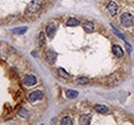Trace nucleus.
<instances>
[{"instance_id": "aec40b11", "label": "nucleus", "mask_w": 134, "mask_h": 125, "mask_svg": "<svg viewBox=\"0 0 134 125\" xmlns=\"http://www.w3.org/2000/svg\"><path fill=\"white\" fill-rule=\"evenodd\" d=\"M28 111L26 109H24V108H21V109L19 110V116H21V117H23V118H26L27 116H28Z\"/></svg>"}, {"instance_id": "39448f33", "label": "nucleus", "mask_w": 134, "mask_h": 125, "mask_svg": "<svg viewBox=\"0 0 134 125\" xmlns=\"http://www.w3.org/2000/svg\"><path fill=\"white\" fill-rule=\"evenodd\" d=\"M57 60V53L55 50L53 49H49L47 52H46V61L49 63L50 65H54L55 62Z\"/></svg>"}, {"instance_id": "9b49d317", "label": "nucleus", "mask_w": 134, "mask_h": 125, "mask_svg": "<svg viewBox=\"0 0 134 125\" xmlns=\"http://www.w3.org/2000/svg\"><path fill=\"white\" fill-rule=\"evenodd\" d=\"M113 52L115 53V55L117 58H123L124 57V51L122 49V47L119 45H114L113 46Z\"/></svg>"}, {"instance_id": "423d86ee", "label": "nucleus", "mask_w": 134, "mask_h": 125, "mask_svg": "<svg viewBox=\"0 0 134 125\" xmlns=\"http://www.w3.org/2000/svg\"><path fill=\"white\" fill-rule=\"evenodd\" d=\"M23 83L26 86H33L37 83V79L33 75H27L23 79Z\"/></svg>"}, {"instance_id": "7ed1b4c3", "label": "nucleus", "mask_w": 134, "mask_h": 125, "mask_svg": "<svg viewBox=\"0 0 134 125\" xmlns=\"http://www.w3.org/2000/svg\"><path fill=\"white\" fill-rule=\"evenodd\" d=\"M56 31H57V23L54 22V21H52V22H50L47 25V27H46V33H47L48 37L50 39H52V38H54V36L56 34Z\"/></svg>"}, {"instance_id": "ddd939ff", "label": "nucleus", "mask_w": 134, "mask_h": 125, "mask_svg": "<svg viewBox=\"0 0 134 125\" xmlns=\"http://www.w3.org/2000/svg\"><path fill=\"white\" fill-rule=\"evenodd\" d=\"M66 25L69 27H75V26H79L80 25V21L75 17H70L66 21Z\"/></svg>"}, {"instance_id": "20e7f679", "label": "nucleus", "mask_w": 134, "mask_h": 125, "mask_svg": "<svg viewBox=\"0 0 134 125\" xmlns=\"http://www.w3.org/2000/svg\"><path fill=\"white\" fill-rule=\"evenodd\" d=\"M42 97H43V92L41 90H35L28 95V101L30 103H35L36 101H39Z\"/></svg>"}, {"instance_id": "4468645a", "label": "nucleus", "mask_w": 134, "mask_h": 125, "mask_svg": "<svg viewBox=\"0 0 134 125\" xmlns=\"http://www.w3.org/2000/svg\"><path fill=\"white\" fill-rule=\"evenodd\" d=\"M94 110H95L96 112L100 113V114H104V113H106V112L108 111V108H107L106 106H104V105H96V106L94 107Z\"/></svg>"}, {"instance_id": "0eeeda50", "label": "nucleus", "mask_w": 134, "mask_h": 125, "mask_svg": "<svg viewBox=\"0 0 134 125\" xmlns=\"http://www.w3.org/2000/svg\"><path fill=\"white\" fill-rule=\"evenodd\" d=\"M107 10L111 16H116L118 10H119V6H118V4L115 1H110L108 3V5H107Z\"/></svg>"}, {"instance_id": "2eb2a0df", "label": "nucleus", "mask_w": 134, "mask_h": 125, "mask_svg": "<svg viewBox=\"0 0 134 125\" xmlns=\"http://www.w3.org/2000/svg\"><path fill=\"white\" fill-rule=\"evenodd\" d=\"M27 30H28V28L24 26V27H19V28L13 29V33L17 34V35H22V34H25L27 32Z\"/></svg>"}, {"instance_id": "dca6fc26", "label": "nucleus", "mask_w": 134, "mask_h": 125, "mask_svg": "<svg viewBox=\"0 0 134 125\" xmlns=\"http://www.w3.org/2000/svg\"><path fill=\"white\" fill-rule=\"evenodd\" d=\"M65 94H66V96L68 98H76L77 96H79V92L77 91H75V90H70V89H68L65 91Z\"/></svg>"}, {"instance_id": "f8f14e48", "label": "nucleus", "mask_w": 134, "mask_h": 125, "mask_svg": "<svg viewBox=\"0 0 134 125\" xmlns=\"http://www.w3.org/2000/svg\"><path fill=\"white\" fill-rule=\"evenodd\" d=\"M90 121H91V115L90 114H84L80 117V124H90Z\"/></svg>"}, {"instance_id": "4be33fe9", "label": "nucleus", "mask_w": 134, "mask_h": 125, "mask_svg": "<svg viewBox=\"0 0 134 125\" xmlns=\"http://www.w3.org/2000/svg\"><path fill=\"white\" fill-rule=\"evenodd\" d=\"M32 54H33V57H34V58H36V57H37V53H36L35 51H32Z\"/></svg>"}, {"instance_id": "1a4fd4ad", "label": "nucleus", "mask_w": 134, "mask_h": 125, "mask_svg": "<svg viewBox=\"0 0 134 125\" xmlns=\"http://www.w3.org/2000/svg\"><path fill=\"white\" fill-rule=\"evenodd\" d=\"M119 83H120V78H118L116 75H110L107 79L108 86H117Z\"/></svg>"}, {"instance_id": "f257e3e1", "label": "nucleus", "mask_w": 134, "mask_h": 125, "mask_svg": "<svg viewBox=\"0 0 134 125\" xmlns=\"http://www.w3.org/2000/svg\"><path fill=\"white\" fill-rule=\"evenodd\" d=\"M120 22H121V25L125 28H129V27H132L134 25V16L131 14H128V12H125L121 16L120 18Z\"/></svg>"}, {"instance_id": "f3484780", "label": "nucleus", "mask_w": 134, "mask_h": 125, "mask_svg": "<svg viewBox=\"0 0 134 125\" xmlns=\"http://www.w3.org/2000/svg\"><path fill=\"white\" fill-rule=\"evenodd\" d=\"M58 74H59L60 77H62V78H64V79H68L70 77V75L67 73L63 68H59V69H58Z\"/></svg>"}, {"instance_id": "412c9836", "label": "nucleus", "mask_w": 134, "mask_h": 125, "mask_svg": "<svg viewBox=\"0 0 134 125\" xmlns=\"http://www.w3.org/2000/svg\"><path fill=\"white\" fill-rule=\"evenodd\" d=\"M126 48H127V51H128L129 53H131V52H132V47L130 46L128 43H126Z\"/></svg>"}, {"instance_id": "a211bd4d", "label": "nucleus", "mask_w": 134, "mask_h": 125, "mask_svg": "<svg viewBox=\"0 0 134 125\" xmlns=\"http://www.w3.org/2000/svg\"><path fill=\"white\" fill-rule=\"evenodd\" d=\"M76 83L80 85H86L89 83V79L86 77H79V78H76Z\"/></svg>"}, {"instance_id": "6e6552de", "label": "nucleus", "mask_w": 134, "mask_h": 125, "mask_svg": "<svg viewBox=\"0 0 134 125\" xmlns=\"http://www.w3.org/2000/svg\"><path fill=\"white\" fill-rule=\"evenodd\" d=\"M83 28H84V30L87 33H92V32H94V30H95L94 24L92 22H90V21H86V22L83 23Z\"/></svg>"}, {"instance_id": "9d476101", "label": "nucleus", "mask_w": 134, "mask_h": 125, "mask_svg": "<svg viewBox=\"0 0 134 125\" xmlns=\"http://www.w3.org/2000/svg\"><path fill=\"white\" fill-rule=\"evenodd\" d=\"M46 42H47V40H46L44 33L43 32H40L38 34V37H37V44H38V46L39 47L44 46L46 45Z\"/></svg>"}, {"instance_id": "6ab92c4d", "label": "nucleus", "mask_w": 134, "mask_h": 125, "mask_svg": "<svg viewBox=\"0 0 134 125\" xmlns=\"http://www.w3.org/2000/svg\"><path fill=\"white\" fill-rule=\"evenodd\" d=\"M61 124H63V125H71V124H72V120H71V118H70V117L66 116V117H64V118L61 120Z\"/></svg>"}, {"instance_id": "f03ea898", "label": "nucleus", "mask_w": 134, "mask_h": 125, "mask_svg": "<svg viewBox=\"0 0 134 125\" xmlns=\"http://www.w3.org/2000/svg\"><path fill=\"white\" fill-rule=\"evenodd\" d=\"M40 7H41V1L40 0H31L26 7V12H28L30 15L35 14L40 9Z\"/></svg>"}]
</instances>
